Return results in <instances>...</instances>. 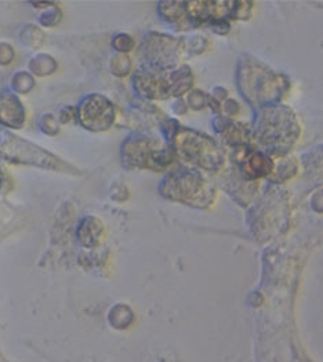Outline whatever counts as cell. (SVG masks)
Returning a JSON list of instances; mask_svg holds the SVG:
<instances>
[{"mask_svg":"<svg viewBox=\"0 0 323 362\" xmlns=\"http://www.w3.org/2000/svg\"><path fill=\"white\" fill-rule=\"evenodd\" d=\"M177 151L184 160L195 166L214 168L218 163L220 151L217 147L204 136L194 132H182L177 137Z\"/></svg>","mask_w":323,"mask_h":362,"instance_id":"obj_1","label":"cell"},{"mask_svg":"<svg viewBox=\"0 0 323 362\" xmlns=\"http://www.w3.org/2000/svg\"><path fill=\"white\" fill-rule=\"evenodd\" d=\"M76 114L81 123L91 132H102L108 129L115 118L112 104L101 95H90L85 98Z\"/></svg>","mask_w":323,"mask_h":362,"instance_id":"obj_2","label":"cell"},{"mask_svg":"<svg viewBox=\"0 0 323 362\" xmlns=\"http://www.w3.org/2000/svg\"><path fill=\"white\" fill-rule=\"evenodd\" d=\"M163 194L170 199L195 206H205L209 198L204 181L195 175H184L182 177H175L168 181L166 187H163Z\"/></svg>","mask_w":323,"mask_h":362,"instance_id":"obj_3","label":"cell"},{"mask_svg":"<svg viewBox=\"0 0 323 362\" xmlns=\"http://www.w3.org/2000/svg\"><path fill=\"white\" fill-rule=\"evenodd\" d=\"M124 155L130 156V159L139 166H149L155 168L158 166H166L168 153L159 150H152L147 141H136L133 144H129L124 150Z\"/></svg>","mask_w":323,"mask_h":362,"instance_id":"obj_4","label":"cell"},{"mask_svg":"<svg viewBox=\"0 0 323 362\" xmlns=\"http://www.w3.org/2000/svg\"><path fill=\"white\" fill-rule=\"evenodd\" d=\"M24 108L23 104L13 94H4L0 97V122L11 126L20 127L24 123Z\"/></svg>","mask_w":323,"mask_h":362,"instance_id":"obj_5","label":"cell"},{"mask_svg":"<svg viewBox=\"0 0 323 362\" xmlns=\"http://www.w3.org/2000/svg\"><path fill=\"white\" fill-rule=\"evenodd\" d=\"M104 235V226L95 217H86L78 228V240L85 247H95Z\"/></svg>","mask_w":323,"mask_h":362,"instance_id":"obj_6","label":"cell"},{"mask_svg":"<svg viewBox=\"0 0 323 362\" xmlns=\"http://www.w3.org/2000/svg\"><path fill=\"white\" fill-rule=\"evenodd\" d=\"M7 180V177H6V172H4V169L1 168V165H0V188L4 185V182Z\"/></svg>","mask_w":323,"mask_h":362,"instance_id":"obj_7","label":"cell"}]
</instances>
